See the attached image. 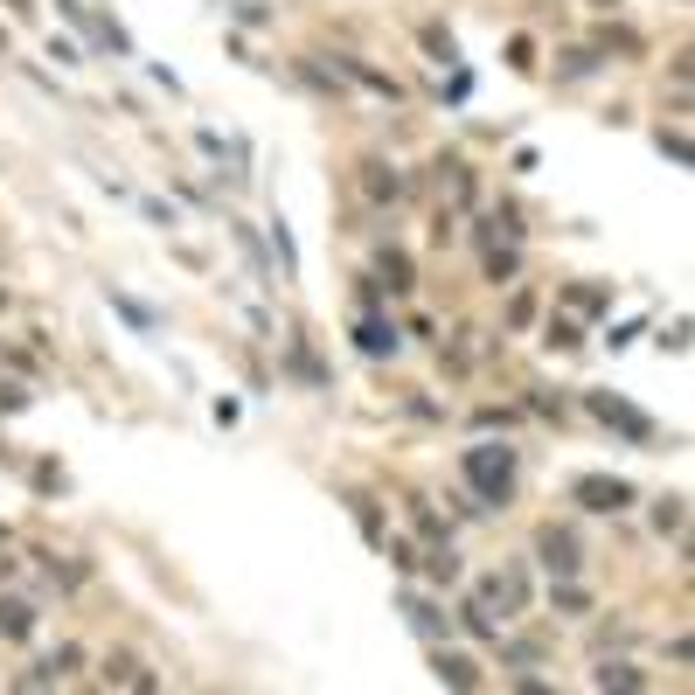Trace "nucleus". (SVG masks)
I'll list each match as a JSON object with an SVG mask.
<instances>
[{
    "label": "nucleus",
    "instance_id": "21",
    "mask_svg": "<svg viewBox=\"0 0 695 695\" xmlns=\"http://www.w3.org/2000/svg\"><path fill=\"white\" fill-rule=\"evenodd\" d=\"M605 49H626V56H633V49H640V35H633V28H605Z\"/></svg>",
    "mask_w": 695,
    "mask_h": 695
},
{
    "label": "nucleus",
    "instance_id": "24",
    "mask_svg": "<svg viewBox=\"0 0 695 695\" xmlns=\"http://www.w3.org/2000/svg\"><path fill=\"white\" fill-rule=\"evenodd\" d=\"M0 56H7V35H0Z\"/></svg>",
    "mask_w": 695,
    "mask_h": 695
},
{
    "label": "nucleus",
    "instance_id": "8",
    "mask_svg": "<svg viewBox=\"0 0 695 695\" xmlns=\"http://www.w3.org/2000/svg\"><path fill=\"white\" fill-rule=\"evenodd\" d=\"M438 682H452V689H480V661H473V654H438Z\"/></svg>",
    "mask_w": 695,
    "mask_h": 695
},
{
    "label": "nucleus",
    "instance_id": "16",
    "mask_svg": "<svg viewBox=\"0 0 695 695\" xmlns=\"http://www.w3.org/2000/svg\"><path fill=\"white\" fill-rule=\"evenodd\" d=\"M487 278H494V285H501V278H515V251H501V244H494V251H487Z\"/></svg>",
    "mask_w": 695,
    "mask_h": 695
},
{
    "label": "nucleus",
    "instance_id": "2",
    "mask_svg": "<svg viewBox=\"0 0 695 695\" xmlns=\"http://www.w3.org/2000/svg\"><path fill=\"white\" fill-rule=\"evenodd\" d=\"M577 501H584L591 515H619V508H633V487L612 480V473H584V480H577Z\"/></svg>",
    "mask_w": 695,
    "mask_h": 695
},
{
    "label": "nucleus",
    "instance_id": "10",
    "mask_svg": "<svg viewBox=\"0 0 695 695\" xmlns=\"http://www.w3.org/2000/svg\"><path fill=\"white\" fill-rule=\"evenodd\" d=\"M591 682H598V689H647V675H640V668H626V661H605V668H591Z\"/></svg>",
    "mask_w": 695,
    "mask_h": 695
},
{
    "label": "nucleus",
    "instance_id": "13",
    "mask_svg": "<svg viewBox=\"0 0 695 695\" xmlns=\"http://www.w3.org/2000/svg\"><path fill=\"white\" fill-rule=\"evenodd\" d=\"M272 251H278V272L285 278L299 272V251H292V230H285V223H272Z\"/></svg>",
    "mask_w": 695,
    "mask_h": 695
},
{
    "label": "nucleus",
    "instance_id": "14",
    "mask_svg": "<svg viewBox=\"0 0 695 695\" xmlns=\"http://www.w3.org/2000/svg\"><path fill=\"white\" fill-rule=\"evenodd\" d=\"M383 272H390V285L404 292V285H411V258H404V251H383Z\"/></svg>",
    "mask_w": 695,
    "mask_h": 695
},
{
    "label": "nucleus",
    "instance_id": "17",
    "mask_svg": "<svg viewBox=\"0 0 695 695\" xmlns=\"http://www.w3.org/2000/svg\"><path fill=\"white\" fill-rule=\"evenodd\" d=\"M424 49H431V56H438V63H452V56H459V49H452V35H445V28H424Z\"/></svg>",
    "mask_w": 695,
    "mask_h": 695
},
{
    "label": "nucleus",
    "instance_id": "5",
    "mask_svg": "<svg viewBox=\"0 0 695 695\" xmlns=\"http://www.w3.org/2000/svg\"><path fill=\"white\" fill-rule=\"evenodd\" d=\"M35 633V605L28 598H0V640H28Z\"/></svg>",
    "mask_w": 695,
    "mask_h": 695
},
{
    "label": "nucleus",
    "instance_id": "6",
    "mask_svg": "<svg viewBox=\"0 0 695 695\" xmlns=\"http://www.w3.org/2000/svg\"><path fill=\"white\" fill-rule=\"evenodd\" d=\"M355 348H362V355H397V327H390V320H362V327H355Z\"/></svg>",
    "mask_w": 695,
    "mask_h": 695
},
{
    "label": "nucleus",
    "instance_id": "19",
    "mask_svg": "<svg viewBox=\"0 0 695 695\" xmlns=\"http://www.w3.org/2000/svg\"><path fill=\"white\" fill-rule=\"evenodd\" d=\"M591 70H598L591 49H570V56H563V77H591Z\"/></svg>",
    "mask_w": 695,
    "mask_h": 695
},
{
    "label": "nucleus",
    "instance_id": "15",
    "mask_svg": "<svg viewBox=\"0 0 695 695\" xmlns=\"http://www.w3.org/2000/svg\"><path fill=\"white\" fill-rule=\"evenodd\" d=\"M431 577H438V584H445V577H459V556H452V543H438V550H431Z\"/></svg>",
    "mask_w": 695,
    "mask_h": 695
},
{
    "label": "nucleus",
    "instance_id": "23",
    "mask_svg": "<svg viewBox=\"0 0 695 695\" xmlns=\"http://www.w3.org/2000/svg\"><path fill=\"white\" fill-rule=\"evenodd\" d=\"M112 306H119V313H126V320H133V327H153V313H146V306H139V299H112Z\"/></svg>",
    "mask_w": 695,
    "mask_h": 695
},
{
    "label": "nucleus",
    "instance_id": "25",
    "mask_svg": "<svg viewBox=\"0 0 695 695\" xmlns=\"http://www.w3.org/2000/svg\"><path fill=\"white\" fill-rule=\"evenodd\" d=\"M598 7H619V0H598Z\"/></svg>",
    "mask_w": 695,
    "mask_h": 695
},
{
    "label": "nucleus",
    "instance_id": "22",
    "mask_svg": "<svg viewBox=\"0 0 695 695\" xmlns=\"http://www.w3.org/2000/svg\"><path fill=\"white\" fill-rule=\"evenodd\" d=\"M556 605H563V612H584V591H577V584L563 577V584H556Z\"/></svg>",
    "mask_w": 695,
    "mask_h": 695
},
{
    "label": "nucleus",
    "instance_id": "1",
    "mask_svg": "<svg viewBox=\"0 0 695 695\" xmlns=\"http://www.w3.org/2000/svg\"><path fill=\"white\" fill-rule=\"evenodd\" d=\"M466 480H473L480 501H508L515 494V452L508 445H473L466 452Z\"/></svg>",
    "mask_w": 695,
    "mask_h": 695
},
{
    "label": "nucleus",
    "instance_id": "7",
    "mask_svg": "<svg viewBox=\"0 0 695 695\" xmlns=\"http://www.w3.org/2000/svg\"><path fill=\"white\" fill-rule=\"evenodd\" d=\"M480 605H522V570H494L480 584Z\"/></svg>",
    "mask_w": 695,
    "mask_h": 695
},
{
    "label": "nucleus",
    "instance_id": "12",
    "mask_svg": "<svg viewBox=\"0 0 695 695\" xmlns=\"http://www.w3.org/2000/svg\"><path fill=\"white\" fill-rule=\"evenodd\" d=\"M404 612H411V626L424 633V640H438V633H445V619H438V612H431L424 598H404Z\"/></svg>",
    "mask_w": 695,
    "mask_h": 695
},
{
    "label": "nucleus",
    "instance_id": "4",
    "mask_svg": "<svg viewBox=\"0 0 695 695\" xmlns=\"http://www.w3.org/2000/svg\"><path fill=\"white\" fill-rule=\"evenodd\" d=\"M591 411L605 417V424H619V431H626L633 445H647V438H654V417H647V411H633V404H619V397H605V390L591 397Z\"/></svg>",
    "mask_w": 695,
    "mask_h": 695
},
{
    "label": "nucleus",
    "instance_id": "3",
    "mask_svg": "<svg viewBox=\"0 0 695 695\" xmlns=\"http://www.w3.org/2000/svg\"><path fill=\"white\" fill-rule=\"evenodd\" d=\"M536 556H543V563H550V577H577V563H584V543H577V536H570V529H543V536H536Z\"/></svg>",
    "mask_w": 695,
    "mask_h": 695
},
{
    "label": "nucleus",
    "instance_id": "11",
    "mask_svg": "<svg viewBox=\"0 0 695 695\" xmlns=\"http://www.w3.org/2000/svg\"><path fill=\"white\" fill-rule=\"evenodd\" d=\"M682 522H689V508H682V494H668V501H654V529H661V536H675Z\"/></svg>",
    "mask_w": 695,
    "mask_h": 695
},
{
    "label": "nucleus",
    "instance_id": "18",
    "mask_svg": "<svg viewBox=\"0 0 695 695\" xmlns=\"http://www.w3.org/2000/svg\"><path fill=\"white\" fill-rule=\"evenodd\" d=\"M508 63H515V70H536V42L515 35V42H508Z\"/></svg>",
    "mask_w": 695,
    "mask_h": 695
},
{
    "label": "nucleus",
    "instance_id": "9",
    "mask_svg": "<svg viewBox=\"0 0 695 695\" xmlns=\"http://www.w3.org/2000/svg\"><path fill=\"white\" fill-rule=\"evenodd\" d=\"M362 188H369L376 202H397V195H404V181H397V174H390L383 160H369V167H362Z\"/></svg>",
    "mask_w": 695,
    "mask_h": 695
},
{
    "label": "nucleus",
    "instance_id": "20",
    "mask_svg": "<svg viewBox=\"0 0 695 695\" xmlns=\"http://www.w3.org/2000/svg\"><path fill=\"white\" fill-rule=\"evenodd\" d=\"M570 306H577V313H598L605 292H598V285H570Z\"/></svg>",
    "mask_w": 695,
    "mask_h": 695
}]
</instances>
